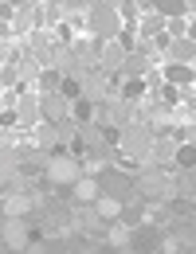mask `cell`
Here are the masks:
<instances>
[{"mask_svg":"<svg viewBox=\"0 0 196 254\" xmlns=\"http://www.w3.org/2000/svg\"><path fill=\"white\" fill-rule=\"evenodd\" d=\"M83 176V164H79V157L71 153V149H55V153H47V164H43V180L51 184V188L67 191L75 180Z\"/></svg>","mask_w":196,"mask_h":254,"instance_id":"1","label":"cell"},{"mask_svg":"<svg viewBox=\"0 0 196 254\" xmlns=\"http://www.w3.org/2000/svg\"><path fill=\"white\" fill-rule=\"evenodd\" d=\"M133 191H137V199H161L169 203L177 191H173V168L169 172H157V168H141L137 176H133Z\"/></svg>","mask_w":196,"mask_h":254,"instance_id":"2","label":"cell"},{"mask_svg":"<svg viewBox=\"0 0 196 254\" xmlns=\"http://www.w3.org/2000/svg\"><path fill=\"white\" fill-rule=\"evenodd\" d=\"M87 32L95 39H118L122 32V20H118V8L114 4H91V16H87Z\"/></svg>","mask_w":196,"mask_h":254,"instance_id":"3","label":"cell"},{"mask_svg":"<svg viewBox=\"0 0 196 254\" xmlns=\"http://www.w3.org/2000/svg\"><path fill=\"white\" fill-rule=\"evenodd\" d=\"M0 239H4V247L24 251L28 239H32V223H28V215H4V223H0Z\"/></svg>","mask_w":196,"mask_h":254,"instance_id":"4","label":"cell"},{"mask_svg":"<svg viewBox=\"0 0 196 254\" xmlns=\"http://www.w3.org/2000/svg\"><path fill=\"white\" fill-rule=\"evenodd\" d=\"M39 114H43V122L59 126L63 118H71V98H63L59 90H43L39 94Z\"/></svg>","mask_w":196,"mask_h":254,"instance_id":"5","label":"cell"},{"mask_svg":"<svg viewBox=\"0 0 196 254\" xmlns=\"http://www.w3.org/2000/svg\"><path fill=\"white\" fill-rule=\"evenodd\" d=\"M39 122H43V114H39V94H20L16 98V126L35 129Z\"/></svg>","mask_w":196,"mask_h":254,"instance_id":"6","label":"cell"},{"mask_svg":"<svg viewBox=\"0 0 196 254\" xmlns=\"http://www.w3.org/2000/svg\"><path fill=\"white\" fill-rule=\"evenodd\" d=\"M196 59V39H169V47L161 51V63H185V66H193Z\"/></svg>","mask_w":196,"mask_h":254,"instance_id":"7","label":"cell"},{"mask_svg":"<svg viewBox=\"0 0 196 254\" xmlns=\"http://www.w3.org/2000/svg\"><path fill=\"white\" fill-rule=\"evenodd\" d=\"M157 70H161V82L177 86V90H181V86H193V82H196V70H193V66H185V63H161Z\"/></svg>","mask_w":196,"mask_h":254,"instance_id":"8","label":"cell"},{"mask_svg":"<svg viewBox=\"0 0 196 254\" xmlns=\"http://www.w3.org/2000/svg\"><path fill=\"white\" fill-rule=\"evenodd\" d=\"M67 191L75 195V203H95L98 195H102V188H98V176H87V172H83V176H79V180H75Z\"/></svg>","mask_w":196,"mask_h":254,"instance_id":"9","label":"cell"},{"mask_svg":"<svg viewBox=\"0 0 196 254\" xmlns=\"http://www.w3.org/2000/svg\"><path fill=\"white\" fill-rule=\"evenodd\" d=\"M95 211L102 215V219H118V215H122V203L110 199V195H98V199H95Z\"/></svg>","mask_w":196,"mask_h":254,"instance_id":"10","label":"cell"}]
</instances>
